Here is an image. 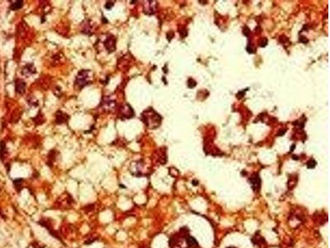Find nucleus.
I'll use <instances>...</instances> for the list:
<instances>
[{"instance_id":"1","label":"nucleus","mask_w":330,"mask_h":248,"mask_svg":"<svg viewBox=\"0 0 330 248\" xmlns=\"http://www.w3.org/2000/svg\"><path fill=\"white\" fill-rule=\"evenodd\" d=\"M141 118L149 129H154L159 127L162 121L160 115L157 113L153 109H148L144 110L141 114Z\"/></svg>"},{"instance_id":"2","label":"nucleus","mask_w":330,"mask_h":248,"mask_svg":"<svg viewBox=\"0 0 330 248\" xmlns=\"http://www.w3.org/2000/svg\"><path fill=\"white\" fill-rule=\"evenodd\" d=\"M91 79H92V71L88 70H83L78 72V75L76 77L75 84L79 89H82L83 87L89 84Z\"/></svg>"},{"instance_id":"3","label":"nucleus","mask_w":330,"mask_h":248,"mask_svg":"<svg viewBox=\"0 0 330 248\" xmlns=\"http://www.w3.org/2000/svg\"><path fill=\"white\" fill-rule=\"evenodd\" d=\"M134 116V110L132 109L128 104H123L122 106L119 109V117L121 119H129L131 118Z\"/></svg>"},{"instance_id":"4","label":"nucleus","mask_w":330,"mask_h":248,"mask_svg":"<svg viewBox=\"0 0 330 248\" xmlns=\"http://www.w3.org/2000/svg\"><path fill=\"white\" fill-rule=\"evenodd\" d=\"M116 37H115L113 35H111V34L107 36L103 41L104 47H105L107 51L110 52V53L113 52V51L116 50Z\"/></svg>"},{"instance_id":"5","label":"nucleus","mask_w":330,"mask_h":248,"mask_svg":"<svg viewBox=\"0 0 330 248\" xmlns=\"http://www.w3.org/2000/svg\"><path fill=\"white\" fill-rule=\"evenodd\" d=\"M116 101L113 100V99H110V98H105L102 103L101 104V106L103 109V111L107 112H111L112 110H114L115 108H116Z\"/></svg>"},{"instance_id":"6","label":"nucleus","mask_w":330,"mask_h":248,"mask_svg":"<svg viewBox=\"0 0 330 248\" xmlns=\"http://www.w3.org/2000/svg\"><path fill=\"white\" fill-rule=\"evenodd\" d=\"M157 8V2L155 1H146L144 3V12L145 14L152 15L155 13Z\"/></svg>"},{"instance_id":"7","label":"nucleus","mask_w":330,"mask_h":248,"mask_svg":"<svg viewBox=\"0 0 330 248\" xmlns=\"http://www.w3.org/2000/svg\"><path fill=\"white\" fill-rule=\"evenodd\" d=\"M249 184L251 185V186H252L253 191H255V192H259L260 188H261V180H260V177L258 176L257 174L253 175L252 177L249 178Z\"/></svg>"},{"instance_id":"8","label":"nucleus","mask_w":330,"mask_h":248,"mask_svg":"<svg viewBox=\"0 0 330 248\" xmlns=\"http://www.w3.org/2000/svg\"><path fill=\"white\" fill-rule=\"evenodd\" d=\"M93 24L92 23L91 20L89 19H87L86 21H84L82 24V32L84 33V34H87V35H92L93 33Z\"/></svg>"},{"instance_id":"9","label":"nucleus","mask_w":330,"mask_h":248,"mask_svg":"<svg viewBox=\"0 0 330 248\" xmlns=\"http://www.w3.org/2000/svg\"><path fill=\"white\" fill-rule=\"evenodd\" d=\"M16 92L19 94H23L25 93L26 82L22 79H18L15 83Z\"/></svg>"},{"instance_id":"10","label":"nucleus","mask_w":330,"mask_h":248,"mask_svg":"<svg viewBox=\"0 0 330 248\" xmlns=\"http://www.w3.org/2000/svg\"><path fill=\"white\" fill-rule=\"evenodd\" d=\"M56 123L57 124H62L65 123L66 122H68V120L69 119V117L68 114L65 113L63 112L58 111L56 113Z\"/></svg>"},{"instance_id":"11","label":"nucleus","mask_w":330,"mask_h":248,"mask_svg":"<svg viewBox=\"0 0 330 248\" xmlns=\"http://www.w3.org/2000/svg\"><path fill=\"white\" fill-rule=\"evenodd\" d=\"M36 72V68L33 64H27V65H26V66L23 67V71H22L23 75H27V77L33 75V74H35Z\"/></svg>"},{"instance_id":"12","label":"nucleus","mask_w":330,"mask_h":248,"mask_svg":"<svg viewBox=\"0 0 330 248\" xmlns=\"http://www.w3.org/2000/svg\"><path fill=\"white\" fill-rule=\"evenodd\" d=\"M186 245L189 248H197L199 246L198 242L196 240V238L192 237V236H187L186 237Z\"/></svg>"},{"instance_id":"13","label":"nucleus","mask_w":330,"mask_h":248,"mask_svg":"<svg viewBox=\"0 0 330 248\" xmlns=\"http://www.w3.org/2000/svg\"><path fill=\"white\" fill-rule=\"evenodd\" d=\"M7 155H8V150H7L5 143H4V142H0V157H1V160H3L5 159Z\"/></svg>"},{"instance_id":"14","label":"nucleus","mask_w":330,"mask_h":248,"mask_svg":"<svg viewBox=\"0 0 330 248\" xmlns=\"http://www.w3.org/2000/svg\"><path fill=\"white\" fill-rule=\"evenodd\" d=\"M23 1H15L14 3L10 5V9L13 11H16L23 8Z\"/></svg>"},{"instance_id":"15","label":"nucleus","mask_w":330,"mask_h":248,"mask_svg":"<svg viewBox=\"0 0 330 248\" xmlns=\"http://www.w3.org/2000/svg\"><path fill=\"white\" fill-rule=\"evenodd\" d=\"M252 241H253V242L254 243V244H257V245H258V246H261L262 244H264L265 243L264 238L259 235L255 236L254 237H253Z\"/></svg>"},{"instance_id":"16","label":"nucleus","mask_w":330,"mask_h":248,"mask_svg":"<svg viewBox=\"0 0 330 248\" xmlns=\"http://www.w3.org/2000/svg\"><path fill=\"white\" fill-rule=\"evenodd\" d=\"M13 184H14V186H15L16 190H18V192H20V190H22L23 188V179H17L13 181Z\"/></svg>"},{"instance_id":"17","label":"nucleus","mask_w":330,"mask_h":248,"mask_svg":"<svg viewBox=\"0 0 330 248\" xmlns=\"http://www.w3.org/2000/svg\"><path fill=\"white\" fill-rule=\"evenodd\" d=\"M28 104L31 106L36 107L38 106V100L34 96H30L28 99Z\"/></svg>"},{"instance_id":"18","label":"nucleus","mask_w":330,"mask_h":248,"mask_svg":"<svg viewBox=\"0 0 330 248\" xmlns=\"http://www.w3.org/2000/svg\"><path fill=\"white\" fill-rule=\"evenodd\" d=\"M316 165H317V162L315 161V160H310L307 163V167L309 169H313L316 166Z\"/></svg>"},{"instance_id":"19","label":"nucleus","mask_w":330,"mask_h":248,"mask_svg":"<svg viewBox=\"0 0 330 248\" xmlns=\"http://www.w3.org/2000/svg\"><path fill=\"white\" fill-rule=\"evenodd\" d=\"M196 85H197L196 81H195L193 79L190 78L189 79H188V87H189V88H194Z\"/></svg>"},{"instance_id":"20","label":"nucleus","mask_w":330,"mask_h":248,"mask_svg":"<svg viewBox=\"0 0 330 248\" xmlns=\"http://www.w3.org/2000/svg\"><path fill=\"white\" fill-rule=\"evenodd\" d=\"M247 51H248V52H249V53H252L253 54V53H254V52H255V48L252 46V45H250V44H249V46H248V47H247Z\"/></svg>"},{"instance_id":"21","label":"nucleus","mask_w":330,"mask_h":248,"mask_svg":"<svg viewBox=\"0 0 330 248\" xmlns=\"http://www.w3.org/2000/svg\"><path fill=\"white\" fill-rule=\"evenodd\" d=\"M114 5V2H107V3L105 4V8H107V9H111L112 7H113Z\"/></svg>"},{"instance_id":"22","label":"nucleus","mask_w":330,"mask_h":248,"mask_svg":"<svg viewBox=\"0 0 330 248\" xmlns=\"http://www.w3.org/2000/svg\"><path fill=\"white\" fill-rule=\"evenodd\" d=\"M244 34L246 36H249L250 30L249 29L248 27H244Z\"/></svg>"},{"instance_id":"23","label":"nucleus","mask_w":330,"mask_h":248,"mask_svg":"<svg viewBox=\"0 0 330 248\" xmlns=\"http://www.w3.org/2000/svg\"><path fill=\"white\" fill-rule=\"evenodd\" d=\"M267 38H264V39L262 40V44H261V46H262V47H263V46H266V45H267Z\"/></svg>"},{"instance_id":"24","label":"nucleus","mask_w":330,"mask_h":248,"mask_svg":"<svg viewBox=\"0 0 330 248\" xmlns=\"http://www.w3.org/2000/svg\"><path fill=\"white\" fill-rule=\"evenodd\" d=\"M294 148H295V145H293L292 147H291V150H290V152H292L293 150H294Z\"/></svg>"}]
</instances>
